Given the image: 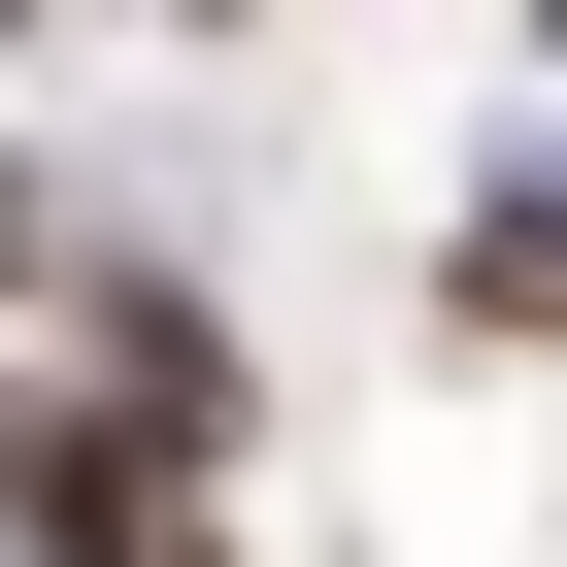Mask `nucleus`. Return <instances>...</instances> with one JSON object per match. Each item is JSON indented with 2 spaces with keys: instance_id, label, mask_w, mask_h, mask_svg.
Segmentation results:
<instances>
[{
  "instance_id": "f257e3e1",
  "label": "nucleus",
  "mask_w": 567,
  "mask_h": 567,
  "mask_svg": "<svg viewBox=\"0 0 567 567\" xmlns=\"http://www.w3.org/2000/svg\"><path fill=\"white\" fill-rule=\"evenodd\" d=\"M0 567H234V467H167L68 368H0Z\"/></svg>"
},
{
  "instance_id": "f03ea898",
  "label": "nucleus",
  "mask_w": 567,
  "mask_h": 567,
  "mask_svg": "<svg viewBox=\"0 0 567 567\" xmlns=\"http://www.w3.org/2000/svg\"><path fill=\"white\" fill-rule=\"evenodd\" d=\"M434 334H501V368L567 334V101H534V134L467 167V234H434Z\"/></svg>"
}]
</instances>
